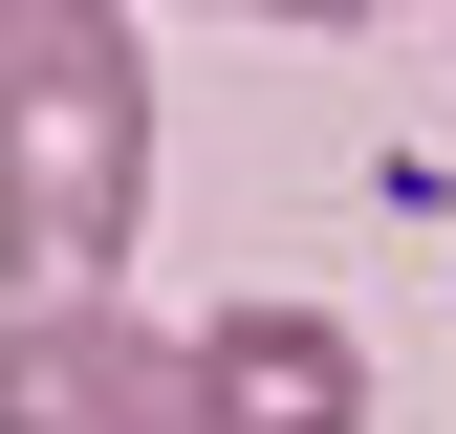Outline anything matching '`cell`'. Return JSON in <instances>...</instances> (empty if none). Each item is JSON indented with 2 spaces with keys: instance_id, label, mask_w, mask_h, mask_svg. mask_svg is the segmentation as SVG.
Listing matches in <instances>:
<instances>
[{
  "instance_id": "cell-2",
  "label": "cell",
  "mask_w": 456,
  "mask_h": 434,
  "mask_svg": "<svg viewBox=\"0 0 456 434\" xmlns=\"http://www.w3.org/2000/svg\"><path fill=\"white\" fill-rule=\"evenodd\" d=\"M175 434H370L348 304H217L196 348H175Z\"/></svg>"
},
{
  "instance_id": "cell-1",
  "label": "cell",
  "mask_w": 456,
  "mask_h": 434,
  "mask_svg": "<svg viewBox=\"0 0 456 434\" xmlns=\"http://www.w3.org/2000/svg\"><path fill=\"white\" fill-rule=\"evenodd\" d=\"M152 217V44L131 0H0V261L22 304H87Z\"/></svg>"
},
{
  "instance_id": "cell-3",
  "label": "cell",
  "mask_w": 456,
  "mask_h": 434,
  "mask_svg": "<svg viewBox=\"0 0 456 434\" xmlns=\"http://www.w3.org/2000/svg\"><path fill=\"white\" fill-rule=\"evenodd\" d=\"M0 434H175V326L131 304H0Z\"/></svg>"
},
{
  "instance_id": "cell-4",
  "label": "cell",
  "mask_w": 456,
  "mask_h": 434,
  "mask_svg": "<svg viewBox=\"0 0 456 434\" xmlns=\"http://www.w3.org/2000/svg\"><path fill=\"white\" fill-rule=\"evenodd\" d=\"M261 22H391V0H261Z\"/></svg>"
}]
</instances>
